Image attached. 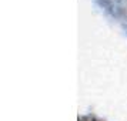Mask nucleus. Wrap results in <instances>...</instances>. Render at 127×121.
<instances>
[]
</instances>
